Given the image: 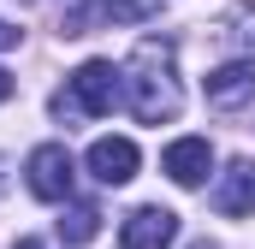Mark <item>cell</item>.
<instances>
[{
    "mask_svg": "<svg viewBox=\"0 0 255 249\" xmlns=\"http://www.w3.org/2000/svg\"><path fill=\"white\" fill-rule=\"evenodd\" d=\"M136 166H142V154H136L130 136H95V142H89V172H95L101 184H130Z\"/></svg>",
    "mask_w": 255,
    "mask_h": 249,
    "instance_id": "cell-8",
    "label": "cell"
},
{
    "mask_svg": "<svg viewBox=\"0 0 255 249\" xmlns=\"http://www.w3.org/2000/svg\"><path fill=\"white\" fill-rule=\"evenodd\" d=\"M172 238H178V214L172 208H136L119 226V249H166Z\"/></svg>",
    "mask_w": 255,
    "mask_h": 249,
    "instance_id": "cell-7",
    "label": "cell"
},
{
    "mask_svg": "<svg viewBox=\"0 0 255 249\" xmlns=\"http://www.w3.org/2000/svg\"><path fill=\"white\" fill-rule=\"evenodd\" d=\"M160 172H166L172 184H184V190L208 184V172H214V148H208V136H178V142L160 154Z\"/></svg>",
    "mask_w": 255,
    "mask_h": 249,
    "instance_id": "cell-6",
    "label": "cell"
},
{
    "mask_svg": "<svg viewBox=\"0 0 255 249\" xmlns=\"http://www.w3.org/2000/svg\"><path fill=\"white\" fill-rule=\"evenodd\" d=\"M101 232V208L95 202H65V214H60V238L65 244H89Z\"/></svg>",
    "mask_w": 255,
    "mask_h": 249,
    "instance_id": "cell-10",
    "label": "cell"
},
{
    "mask_svg": "<svg viewBox=\"0 0 255 249\" xmlns=\"http://www.w3.org/2000/svg\"><path fill=\"white\" fill-rule=\"evenodd\" d=\"M202 95H208V107H220V113L250 107V101H255V60H226L220 71H208Z\"/></svg>",
    "mask_w": 255,
    "mask_h": 249,
    "instance_id": "cell-5",
    "label": "cell"
},
{
    "mask_svg": "<svg viewBox=\"0 0 255 249\" xmlns=\"http://www.w3.org/2000/svg\"><path fill=\"white\" fill-rule=\"evenodd\" d=\"M0 101H12V71H0Z\"/></svg>",
    "mask_w": 255,
    "mask_h": 249,
    "instance_id": "cell-12",
    "label": "cell"
},
{
    "mask_svg": "<svg viewBox=\"0 0 255 249\" xmlns=\"http://www.w3.org/2000/svg\"><path fill=\"white\" fill-rule=\"evenodd\" d=\"M113 101H119V65L113 60H83L65 77V89L54 95V113L60 119H107Z\"/></svg>",
    "mask_w": 255,
    "mask_h": 249,
    "instance_id": "cell-2",
    "label": "cell"
},
{
    "mask_svg": "<svg viewBox=\"0 0 255 249\" xmlns=\"http://www.w3.org/2000/svg\"><path fill=\"white\" fill-rule=\"evenodd\" d=\"M119 101L130 107L136 124H172L184 107L178 71H172V42L166 36H142L130 48V60L119 65Z\"/></svg>",
    "mask_w": 255,
    "mask_h": 249,
    "instance_id": "cell-1",
    "label": "cell"
},
{
    "mask_svg": "<svg viewBox=\"0 0 255 249\" xmlns=\"http://www.w3.org/2000/svg\"><path fill=\"white\" fill-rule=\"evenodd\" d=\"M6 48H18V30H12V24L0 18V54H6Z\"/></svg>",
    "mask_w": 255,
    "mask_h": 249,
    "instance_id": "cell-11",
    "label": "cell"
},
{
    "mask_svg": "<svg viewBox=\"0 0 255 249\" xmlns=\"http://www.w3.org/2000/svg\"><path fill=\"white\" fill-rule=\"evenodd\" d=\"M154 12H160V0H71L60 36H95V30H113V24H142Z\"/></svg>",
    "mask_w": 255,
    "mask_h": 249,
    "instance_id": "cell-3",
    "label": "cell"
},
{
    "mask_svg": "<svg viewBox=\"0 0 255 249\" xmlns=\"http://www.w3.org/2000/svg\"><path fill=\"white\" fill-rule=\"evenodd\" d=\"M24 178H30V196H42V202H71L77 160H71L65 142H36L30 160H24Z\"/></svg>",
    "mask_w": 255,
    "mask_h": 249,
    "instance_id": "cell-4",
    "label": "cell"
},
{
    "mask_svg": "<svg viewBox=\"0 0 255 249\" xmlns=\"http://www.w3.org/2000/svg\"><path fill=\"white\" fill-rule=\"evenodd\" d=\"M214 208H220L226 220L255 214V160H232V166L220 172V184H214Z\"/></svg>",
    "mask_w": 255,
    "mask_h": 249,
    "instance_id": "cell-9",
    "label": "cell"
},
{
    "mask_svg": "<svg viewBox=\"0 0 255 249\" xmlns=\"http://www.w3.org/2000/svg\"><path fill=\"white\" fill-rule=\"evenodd\" d=\"M190 249H220V244H208V238H202V244H190Z\"/></svg>",
    "mask_w": 255,
    "mask_h": 249,
    "instance_id": "cell-14",
    "label": "cell"
},
{
    "mask_svg": "<svg viewBox=\"0 0 255 249\" xmlns=\"http://www.w3.org/2000/svg\"><path fill=\"white\" fill-rule=\"evenodd\" d=\"M12 249H48V244H42V238H18Z\"/></svg>",
    "mask_w": 255,
    "mask_h": 249,
    "instance_id": "cell-13",
    "label": "cell"
}]
</instances>
